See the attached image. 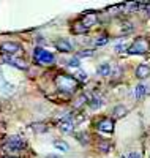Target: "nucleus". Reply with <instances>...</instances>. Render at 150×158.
<instances>
[{"instance_id": "8", "label": "nucleus", "mask_w": 150, "mask_h": 158, "mask_svg": "<svg viewBox=\"0 0 150 158\" xmlns=\"http://www.w3.org/2000/svg\"><path fill=\"white\" fill-rule=\"evenodd\" d=\"M97 21H98V16L95 15V13H87V15L81 19V24L84 25V27H87V29H90L92 25H95L97 24Z\"/></svg>"}, {"instance_id": "4", "label": "nucleus", "mask_w": 150, "mask_h": 158, "mask_svg": "<svg viewBox=\"0 0 150 158\" xmlns=\"http://www.w3.org/2000/svg\"><path fill=\"white\" fill-rule=\"evenodd\" d=\"M148 51V41L145 38H138L134 40L133 44L128 46V54H145V52Z\"/></svg>"}, {"instance_id": "1", "label": "nucleus", "mask_w": 150, "mask_h": 158, "mask_svg": "<svg viewBox=\"0 0 150 158\" xmlns=\"http://www.w3.org/2000/svg\"><path fill=\"white\" fill-rule=\"evenodd\" d=\"M56 85L59 90L62 92H68V94H71L77 89V81L76 77L73 76H68V74H59L56 77Z\"/></svg>"}, {"instance_id": "23", "label": "nucleus", "mask_w": 150, "mask_h": 158, "mask_svg": "<svg viewBox=\"0 0 150 158\" xmlns=\"http://www.w3.org/2000/svg\"><path fill=\"white\" fill-rule=\"evenodd\" d=\"M107 41H109L107 36H100V38L97 40V41H95V44H97V46H103V44H106Z\"/></svg>"}, {"instance_id": "22", "label": "nucleus", "mask_w": 150, "mask_h": 158, "mask_svg": "<svg viewBox=\"0 0 150 158\" xmlns=\"http://www.w3.org/2000/svg\"><path fill=\"white\" fill-rule=\"evenodd\" d=\"M68 67H71V68H77L79 67V59L77 57H73L68 60Z\"/></svg>"}, {"instance_id": "11", "label": "nucleus", "mask_w": 150, "mask_h": 158, "mask_svg": "<svg viewBox=\"0 0 150 158\" xmlns=\"http://www.w3.org/2000/svg\"><path fill=\"white\" fill-rule=\"evenodd\" d=\"M59 128L62 133H73V130H74V123L71 120H68V118H65V120H62L59 123Z\"/></svg>"}, {"instance_id": "3", "label": "nucleus", "mask_w": 150, "mask_h": 158, "mask_svg": "<svg viewBox=\"0 0 150 158\" xmlns=\"http://www.w3.org/2000/svg\"><path fill=\"white\" fill-rule=\"evenodd\" d=\"M24 147H25V142L19 136H10V138H6V141L3 144V149L6 152H18V150H22Z\"/></svg>"}, {"instance_id": "19", "label": "nucleus", "mask_w": 150, "mask_h": 158, "mask_svg": "<svg viewBox=\"0 0 150 158\" xmlns=\"http://www.w3.org/2000/svg\"><path fill=\"white\" fill-rule=\"evenodd\" d=\"M87 30H89V29L84 27V25L81 24V22L74 24V27H73V32H74V33H84V32H87Z\"/></svg>"}, {"instance_id": "24", "label": "nucleus", "mask_w": 150, "mask_h": 158, "mask_svg": "<svg viewBox=\"0 0 150 158\" xmlns=\"http://www.w3.org/2000/svg\"><path fill=\"white\" fill-rule=\"evenodd\" d=\"M115 51L117 52H123V51H128V48H127L125 43H119V44H115Z\"/></svg>"}, {"instance_id": "28", "label": "nucleus", "mask_w": 150, "mask_h": 158, "mask_svg": "<svg viewBox=\"0 0 150 158\" xmlns=\"http://www.w3.org/2000/svg\"><path fill=\"white\" fill-rule=\"evenodd\" d=\"M2 158H15V156H10V155H5V156H2Z\"/></svg>"}, {"instance_id": "27", "label": "nucleus", "mask_w": 150, "mask_h": 158, "mask_svg": "<svg viewBox=\"0 0 150 158\" xmlns=\"http://www.w3.org/2000/svg\"><path fill=\"white\" fill-rule=\"evenodd\" d=\"M46 158H59V156H56V155H48Z\"/></svg>"}, {"instance_id": "5", "label": "nucleus", "mask_w": 150, "mask_h": 158, "mask_svg": "<svg viewBox=\"0 0 150 158\" xmlns=\"http://www.w3.org/2000/svg\"><path fill=\"white\" fill-rule=\"evenodd\" d=\"M0 51L5 52L6 56H16L18 52H21V51H22V48H21V44H18V43L5 41V43L0 44Z\"/></svg>"}, {"instance_id": "7", "label": "nucleus", "mask_w": 150, "mask_h": 158, "mask_svg": "<svg viewBox=\"0 0 150 158\" xmlns=\"http://www.w3.org/2000/svg\"><path fill=\"white\" fill-rule=\"evenodd\" d=\"M97 128L100 131H103V133H112L114 131V120L112 118H103V120H100L97 123Z\"/></svg>"}, {"instance_id": "10", "label": "nucleus", "mask_w": 150, "mask_h": 158, "mask_svg": "<svg viewBox=\"0 0 150 158\" xmlns=\"http://www.w3.org/2000/svg\"><path fill=\"white\" fill-rule=\"evenodd\" d=\"M136 76H138L139 79L148 77V76H150V67H148V65H145V63L139 65V67L136 68Z\"/></svg>"}, {"instance_id": "20", "label": "nucleus", "mask_w": 150, "mask_h": 158, "mask_svg": "<svg viewBox=\"0 0 150 158\" xmlns=\"http://www.w3.org/2000/svg\"><path fill=\"white\" fill-rule=\"evenodd\" d=\"M74 76H76V81H87V73L82 70H79Z\"/></svg>"}, {"instance_id": "15", "label": "nucleus", "mask_w": 150, "mask_h": 158, "mask_svg": "<svg viewBox=\"0 0 150 158\" xmlns=\"http://www.w3.org/2000/svg\"><path fill=\"white\" fill-rule=\"evenodd\" d=\"M127 112H128V109H127L125 106H122V104L115 106V108H114V111H112V114H114V117H115V118H122L123 115H127Z\"/></svg>"}, {"instance_id": "29", "label": "nucleus", "mask_w": 150, "mask_h": 158, "mask_svg": "<svg viewBox=\"0 0 150 158\" xmlns=\"http://www.w3.org/2000/svg\"><path fill=\"white\" fill-rule=\"evenodd\" d=\"M122 158H125V156H122Z\"/></svg>"}, {"instance_id": "2", "label": "nucleus", "mask_w": 150, "mask_h": 158, "mask_svg": "<svg viewBox=\"0 0 150 158\" xmlns=\"http://www.w3.org/2000/svg\"><path fill=\"white\" fill-rule=\"evenodd\" d=\"M33 59L38 65H52L54 60H56V57H54V54H51L49 51L43 49V48H36L35 52H33Z\"/></svg>"}, {"instance_id": "6", "label": "nucleus", "mask_w": 150, "mask_h": 158, "mask_svg": "<svg viewBox=\"0 0 150 158\" xmlns=\"http://www.w3.org/2000/svg\"><path fill=\"white\" fill-rule=\"evenodd\" d=\"M3 62L8 63V65H11V67L19 68V70H27V63H25L22 59H18V57H15V56H5V57H3Z\"/></svg>"}, {"instance_id": "16", "label": "nucleus", "mask_w": 150, "mask_h": 158, "mask_svg": "<svg viewBox=\"0 0 150 158\" xmlns=\"http://www.w3.org/2000/svg\"><path fill=\"white\" fill-rule=\"evenodd\" d=\"M52 144H54V147H56L57 150H60V152H68L70 150V146H68L65 141H54Z\"/></svg>"}, {"instance_id": "13", "label": "nucleus", "mask_w": 150, "mask_h": 158, "mask_svg": "<svg viewBox=\"0 0 150 158\" xmlns=\"http://www.w3.org/2000/svg\"><path fill=\"white\" fill-rule=\"evenodd\" d=\"M145 92H147V87H145L144 84H138V85H136V89H134V97H136V100H142V98L145 97Z\"/></svg>"}, {"instance_id": "14", "label": "nucleus", "mask_w": 150, "mask_h": 158, "mask_svg": "<svg viewBox=\"0 0 150 158\" xmlns=\"http://www.w3.org/2000/svg\"><path fill=\"white\" fill-rule=\"evenodd\" d=\"M98 74L100 76H111V71H112V68H111V65L109 63H101L100 67H98Z\"/></svg>"}, {"instance_id": "21", "label": "nucleus", "mask_w": 150, "mask_h": 158, "mask_svg": "<svg viewBox=\"0 0 150 158\" xmlns=\"http://www.w3.org/2000/svg\"><path fill=\"white\" fill-rule=\"evenodd\" d=\"M93 56V51L92 49H84V51H81L79 54H77V57H92Z\"/></svg>"}, {"instance_id": "25", "label": "nucleus", "mask_w": 150, "mask_h": 158, "mask_svg": "<svg viewBox=\"0 0 150 158\" xmlns=\"http://www.w3.org/2000/svg\"><path fill=\"white\" fill-rule=\"evenodd\" d=\"M109 149H111V146H109L107 142H101V144H100V150H101V152H104V153H106Z\"/></svg>"}, {"instance_id": "12", "label": "nucleus", "mask_w": 150, "mask_h": 158, "mask_svg": "<svg viewBox=\"0 0 150 158\" xmlns=\"http://www.w3.org/2000/svg\"><path fill=\"white\" fill-rule=\"evenodd\" d=\"M0 94L8 97L11 94H15V87H13L11 84H8V82H2V84H0Z\"/></svg>"}, {"instance_id": "9", "label": "nucleus", "mask_w": 150, "mask_h": 158, "mask_svg": "<svg viewBox=\"0 0 150 158\" xmlns=\"http://www.w3.org/2000/svg\"><path fill=\"white\" fill-rule=\"evenodd\" d=\"M56 48H57V51H60V52H71V51H73L71 43L68 41V40H65V38L57 40V41H56Z\"/></svg>"}, {"instance_id": "26", "label": "nucleus", "mask_w": 150, "mask_h": 158, "mask_svg": "<svg viewBox=\"0 0 150 158\" xmlns=\"http://www.w3.org/2000/svg\"><path fill=\"white\" fill-rule=\"evenodd\" d=\"M128 158H142V156H141L138 152H131V153L128 155Z\"/></svg>"}, {"instance_id": "18", "label": "nucleus", "mask_w": 150, "mask_h": 158, "mask_svg": "<svg viewBox=\"0 0 150 158\" xmlns=\"http://www.w3.org/2000/svg\"><path fill=\"white\" fill-rule=\"evenodd\" d=\"M89 106H90L92 109H98V108H101V106H103V101H101L100 98L95 97V98H92V100L89 101Z\"/></svg>"}, {"instance_id": "17", "label": "nucleus", "mask_w": 150, "mask_h": 158, "mask_svg": "<svg viewBox=\"0 0 150 158\" xmlns=\"http://www.w3.org/2000/svg\"><path fill=\"white\" fill-rule=\"evenodd\" d=\"M32 130L35 131V133H46L48 127L44 123H32Z\"/></svg>"}]
</instances>
